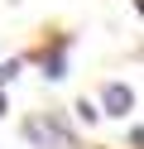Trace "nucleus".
Masks as SVG:
<instances>
[{
  "instance_id": "4",
  "label": "nucleus",
  "mask_w": 144,
  "mask_h": 149,
  "mask_svg": "<svg viewBox=\"0 0 144 149\" xmlns=\"http://www.w3.org/2000/svg\"><path fill=\"white\" fill-rule=\"evenodd\" d=\"M15 72H19V63H15V58L0 63V87H5V82H15Z\"/></svg>"
},
{
  "instance_id": "5",
  "label": "nucleus",
  "mask_w": 144,
  "mask_h": 149,
  "mask_svg": "<svg viewBox=\"0 0 144 149\" xmlns=\"http://www.w3.org/2000/svg\"><path fill=\"white\" fill-rule=\"evenodd\" d=\"M0 111H5V96H0Z\"/></svg>"
},
{
  "instance_id": "1",
  "label": "nucleus",
  "mask_w": 144,
  "mask_h": 149,
  "mask_svg": "<svg viewBox=\"0 0 144 149\" xmlns=\"http://www.w3.org/2000/svg\"><path fill=\"white\" fill-rule=\"evenodd\" d=\"M24 135L34 139V144H43V149H48V144H53V149H72V144H77L72 130L63 125V116H38V120H29Z\"/></svg>"
},
{
  "instance_id": "2",
  "label": "nucleus",
  "mask_w": 144,
  "mask_h": 149,
  "mask_svg": "<svg viewBox=\"0 0 144 149\" xmlns=\"http://www.w3.org/2000/svg\"><path fill=\"white\" fill-rule=\"evenodd\" d=\"M101 101H106V116H130L134 111V91L125 87V82H111V87L101 91Z\"/></svg>"
},
{
  "instance_id": "3",
  "label": "nucleus",
  "mask_w": 144,
  "mask_h": 149,
  "mask_svg": "<svg viewBox=\"0 0 144 149\" xmlns=\"http://www.w3.org/2000/svg\"><path fill=\"white\" fill-rule=\"evenodd\" d=\"M43 72H48V77H67V72H63V48H58V53H43Z\"/></svg>"
}]
</instances>
